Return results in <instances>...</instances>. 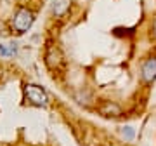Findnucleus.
Segmentation results:
<instances>
[{
	"mask_svg": "<svg viewBox=\"0 0 156 146\" xmlns=\"http://www.w3.org/2000/svg\"><path fill=\"white\" fill-rule=\"evenodd\" d=\"M0 35H7V30L4 28V24H2V21H0Z\"/></svg>",
	"mask_w": 156,
	"mask_h": 146,
	"instance_id": "obj_10",
	"label": "nucleus"
},
{
	"mask_svg": "<svg viewBox=\"0 0 156 146\" xmlns=\"http://www.w3.org/2000/svg\"><path fill=\"white\" fill-rule=\"evenodd\" d=\"M23 92H24V101L28 103L30 106H33V108H47L50 104L49 92L38 84H31V82H28V84L24 85Z\"/></svg>",
	"mask_w": 156,
	"mask_h": 146,
	"instance_id": "obj_2",
	"label": "nucleus"
},
{
	"mask_svg": "<svg viewBox=\"0 0 156 146\" xmlns=\"http://www.w3.org/2000/svg\"><path fill=\"white\" fill-rule=\"evenodd\" d=\"M45 64H47L52 71L59 70V68L64 64V56H62V52L59 51V47H56V45L47 47V51H45Z\"/></svg>",
	"mask_w": 156,
	"mask_h": 146,
	"instance_id": "obj_3",
	"label": "nucleus"
},
{
	"mask_svg": "<svg viewBox=\"0 0 156 146\" xmlns=\"http://www.w3.org/2000/svg\"><path fill=\"white\" fill-rule=\"evenodd\" d=\"M75 0H52L50 2V14L54 19H62L68 12L71 11Z\"/></svg>",
	"mask_w": 156,
	"mask_h": 146,
	"instance_id": "obj_5",
	"label": "nucleus"
},
{
	"mask_svg": "<svg viewBox=\"0 0 156 146\" xmlns=\"http://www.w3.org/2000/svg\"><path fill=\"white\" fill-rule=\"evenodd\" d=\"M97 111L106 118H116L122 115V106L115 101H102L97 106Z\"/></svg>",
	"mask_w": 156,
	"mask_h": 146,
	"instance_id": "obj_6",
	"label": "nucleus"
},
{
	"mask_svg": "<svg viewBox=\"0 0 156 146\" xmlns=\"http://www.w3.org/2000/svg\"><path fill=\"white\" fill-rule=\"evenodd\" d=\"M151 35H153V38H156V17L151 23Z\"/></svg>",
	"mask_w": 156,
	"mask_h": 146,
	"instance_id": "obj_9",
	"label": "nucleus"
},
{
	"mask_svg": "<svg viewBox=\"0 0 156 146\" xmlns=\"http://www.w3.org/2000/svg\"><path fill=\"white\" fill-rule=\"evenodd\" d=\"M33 23H35V12H33V9H30V7H26V5L17 7L16 11H14L12 19H11L12 33L24 35L26 31L31 30Z\"/></svg>",
	"mask_w": 156,
	"mask_h": 146,
	"instance_id": "obj_1",
	"label": "nucleus"
},
{
	"mask_svg": "<svg viewBox=\"0 0 156 146\" xmlns=\"http://www.w3.org/2000/svg\"><path fill=\"white\" fill-rule=\"evenodd\" d=\"M120 132H122V137H123L125 141H132V139H134V136H135L134 129H132L130 125H125V127H122V129H120Z\"/></svg>",
	"mask_w": 156,
	"mask_h": 146,
	"instance_id": "obj_7",
	"label": "nucleus"
},
{
	"mask_svg": "<svg viewBox=\"0 0 156 146\" xmlns=\"http://www.w3.org/2000/svg\"><path fill=\"white\" fill-rule=\"evenodd\" d=\"M0 57H11V51H9V45L0 44Z\"/></svg>",
	"mask_w": 156,
	"mask_h": 146,
	"instance_id": "obj_8",
	"label": "nucleus"
},
{
	"mask_svg": "<svg viewBox=\"0 0 156 146\" xmlns=\"http://www.w3.org/2000/svg\"><path fill=\"white\" fill-rule=\"evenodd\" d=\"M140 78L144 84H153L156 80V56L147 57L140 66Z\"/></svg>",
	"mask_w": 156,
	"mask_h": 146,
	"instance_id": "obj_4",
	"label": "nucleus"
}]
</instances>
